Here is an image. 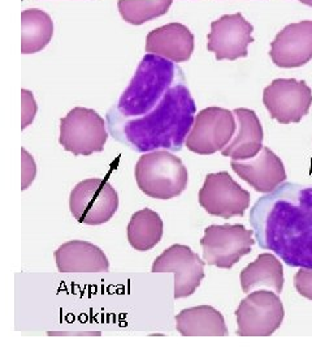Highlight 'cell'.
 Instances as JSON below:
<instances>
[{
	"instance_id": "obj_1",
	"label": "cell",
	"mask_w": 312,
	"mask_h": 352,
	"mask_svg": "<svg viewBox=\"0 0 312 352\" xmlns=\"http://www.w3.org/2000/svg\"><path fill=\"white\" fill-rule=\"evenodd\" d=\"M251 222L263 248L290 266L312 267V188L287 184L275 190L255 205Z\"/></svg>"
},
{
	"instance_id": "obj_2",
	"label": "cell",
	"mask_w": 312,
	"mask_h": 352,
	"mask_svg": "<svg viewBox=\"0 0 312 352\" xmlns=\"http://www.w3.org/2000/svg\"><path fill=\"white\" fill-rule=\"evenodd\" d=\"M197 106L185 82L175 84L159 104L139 118H124L115 109L107 115L115 139L139 153L159 148L178 151L193 128Z\"/></svg>"
},
{
	"instance_id": "obj_3",
	"label": "cell",
	"mask_w": 312,
	"mask_h": 352,
	"mask_svg": "<svg viewBox=\"0 0 312 352\" xmlns=\"http://www.w3.org/2000/svg\"><path fill=\"white\" fill-rule=\"evenodd\" d=\"M180 75L182 72L173 62L146 54L115 110L124 118H139L150 113L175 85Z\"/></svg>"
},
{
	"instance_id": "obj_4",
	"label": "cell",
	"mask_w": 312,
	"mask_h": 352,
	"mask_svg": "<svg viewBox=\"0 0 312 352\" xmlns=\"http://www.w3.org/2000/svg\"><path fill=\"white\" fill-rule=\"evenodd\" d=\"M134 176L138 188L156 200H171L180 196L189 182L185 164L167 151H150L139 157Z\"/></svg>"
},
{
	"instance_id": "obj_5",
	"label": "cell",
	"mask_w": 312,
	"mask_h": 352,
	"mask_svg": "<svg viewBox=\"0 0 312 352\" xmlns=\"http://www.w3.org/2000/svg\"><path fill=\"white\" fill-rule=\"evenodd\" d=\"M69 209L77 222L99 226L112 219L119 209V196L107 180L91 177L72 189Z\"/></svg>"
},
{
	"instance_id": "obj_6",
	"label": "cell",
	"mask_w": 312,
	"mask_h": 352,
	"mask_svg": "<svg viewBox=\"0 0 312 352\" xmlns=\"http://www.w3.org/2000/svg\"><path fill=\"white\" fill-rule=\"evenodd\" d=\"M107 140L106 122L93 109L75 107L60 120L59 142L75 157L99 153L104 149Z\"/></svg>"
},
{
	"instance_id": "obj_7",
	"label": "cell",
	"mask_w": 312,
	"mask_h": 352,
	"mask_svg": "<svg viewBox=\"0 0 312 352\" xmlns=\"http://www.w3.org/2000/svg\"><path fill=\"white\" fill-rule=\"evenodd\" d=\"M284 305L278 294L271 291H252L239 302L237 336L239 337H269L284 321Z\"/></svg>"
},
{
	"instance_id": "obj_8",
	"label": "cell",
	"mask_w": 312,
	"mask_h": 352,
	"mask_svg": "<svg viewBox=\"0 0 312 352\" xmlns=\"http://www.w3.org/2000/svg\"><path fill=\"white\" fill-rule=\"evenodd\" d=\"M252 234L254 230H248L243 225L207 227L200 239L204 261L219 269L233 267L251 252L255 244Z\"/></svg>"
},
{
	"instance_id": "obj_9",
	"label": "cell",
	"mask_w": 312,
	"mask_h": 352,
	"mask_svg": "<svg viewBox=\"0 0 312 352\" xmlns=\"http://www.w3.org/2000/svg\"><path fill=\"white\" fill-rule=\"evenodd\" d=\"M235 113L221 107H207L195 115L187 136V149L200 155H211L223 151L236 132Z\"/></svg>"
},
{
	"instance_id": "obj_10",
	"label": "cell",
	"mask_w": 312,
	"mask_h": 352,
	"mask_svg": "<svg viewBox=\"0 0 312 352\" xmlns=\"http://www.w3.org/2000/svg\"><path fill=\"white\" fill-rule=\"evenodd\" d=\"M263 103L280 124L300 123L312 104V90L306 81L276 78L263 91Z\"/></svg>"
},
{
	"instance_id": "obj_11",
	"label": "cell",
	"mask_w": 312,
	"mask_h": 352,
	"mask_svg": "<svg viewBox=\"0 0 312 352\" xmlns=\"http://www.w3.org/2000/svg\"><path fill=\"white\" fill-rule=\"evenodd\" d=\"M250 199L249 190L242 188L226 171L206 176L198 195L200 205L207 213L224 219L243 217Z\"/></svg>"
},
{
	"instance_id": "obj_12",
	"label": "cell",
	"mask_w": 312,
	"mask_h": 352,
	"mask_svg": "<svg viewBox=\"0 0 312 352\" xmlns=\"http://www.w3.org/2000/svg\"><path fill=\"white\" fill-rule=\"evenodd\" d=\"M204 264L190 247L173 244L154 261L152 273H175V299L191 296L204 278Z\"/></svg>"
},
{
	"instance_id": "obj_13",
	"label": "cell",
	"mask_w": 312,
	"mask_h": 352,
	"mask_svg": "<svg viewBox=\"0 0 312 352\" xmlns=\"http://www.w3.org/2000/svg\"><path fill=\"white\" fill-rule=\"evenodd\" d=\"M254 26L241 14H224L211 23L207 49L215 54L216 60H237L249 55Z\"/></svg>"
},
{
	"instance_id": "obj_14",
	"label": "cell",
	"mask_w": 312,
	"mask_h": 352,
	"mask_svg": "<svg viewBox=\"0 0 312 352\" xmlns=\"http://www.w3.org/2000/svg\"><path fill=\"white\" fill-rule=\"evenodd\" d=\"M269 56L280 68H298L312 59V21L285 26L271 43Z\"/></svg>"
},
{
	"instance_id": "obj_15",
	"label": "cell",
	"mask_w": 312,
	"mask_h": 352,
	"mask_svg": "<svg viewBox=\"0 0 312 352\" xmlns=\"http://www.w3.org/2000/svg\"><path fill=\"white\" fill-rule=\"evenodd\" d=\"M232 168L242 180L259 193H272L287 180L283 161L269 148L248 161H232Z\"/></svg>"
},
{
	"instance_id": "obj_16",
	"label": "cell",
	"mask_w": 312,
	"mask_h": 352,
	"mask_svg": "<svg viewBox=\"0 0 312 352\" xmlns=\"http://www.w3.org/2000/svg\"><path fill=\"white\" fill-rule=\"evenodd\" d=\"M146 52L159 55L173 63L187 62L194 52V34L180 23L156 28L147 34Z\"/></svg>"
},
{
	"instance_id": "obj_17",
	"label": "cell",
	"mask_w": 312,
	"mask_h": 352,
	"mask_svg": "<svg viewBox=\"0 0 312 352\" xmlns=\"http://www.w3.org/2000/svg\"><path fill=\"white\" fill-rule=\"evenodd\" d=\"M55 261L60 273H106L110 261L99 247L84 241L71 240L55 251Z\"/></svg>"
},
{
	"instance_id": "obj_18",
	"label": "cell",
	"mask_w": 312,
	"mask_h": 352,
	"mask_svg": "<svg viewBox=\"0 0 312 352\" xmlns=\"http://www.w3.org/2000/svg\"><path fill=\"white\" fill-rule=\"evenodd\" d=\"M233 113L237 118V135L221 153L232 161H248L263 149V126L258 115L250 109H236Z\"/></svg>"
},
{
	"instance_id": "obj_19",
	"label": "cell",
	"mask_w": 312,
	"mask_h": 352,
	"mask_svg": "<svg viewBox=\"0 0 312 352\" xmlns=\"http://www.w3.org/2000/svg\"><path fill=\"white\" fill-rule=\"evenodd\" d=\"M176 329L184 337H226L224 316L210 305L182 309L176 316Z\"/></svg>"
},
{
	"instance_id": "obj_20",
	"label": "cell",
	"mask_w": 312,
	"mask_h": 352,
	"mask_svg": "<svg viewBox=\"0 0 312 352\" xmlns=\"http://www.w3.org/2000/svg\"><path fill=\"white\" fill-rule=\"evenodd\" d=\"M241 286L250 294L255 289L267 287L281 294L284 289V269L281 261L271 253H262L254 263L241 272Z\"/></svg>"
},
{
	"instance_id": "obj_21",
	"label": "cell",
	"mask_w": 312,
	"mask_h": 352,
	"mask_svg": "<svg viewBox=\"0 0 312 352\" xmlns=\"http://www.w3.org/2000/svg\"><path fill=\"white\" fill-rule=\"evenodd\" d=\"M53 37V21L50 14L29 8L21 13V54L30 55L43 50Z\"/></svg>"
},
{
	"instance_id": "obj_22",
	"label": "cell",
	"mask_w": 312,
	"mask_h": 352,
	"mask_svg": "<svg viewBox=\"0 0 312 352\" xmlns=\"http://www.w3.org/2000/svg\"><path fill=\"white\" fill-rule=\"evenodd\" d=\"M126 232L129 244L136 251H150L162 240V218L149 208L138 210L132 215Z\"/></svg>"
},
{
	"instance_id": "obj_23",
	"label": "cell",
	"mask_w": 312,
	"mask_h": 352,
	"mask_svg": "<svg viewBox=\"0 0 312 352\" xmlns=\"http://www.w3.org/2000/svg\"><path fill=\"white\" fill-rule=\"evenodd\" d=\"M173 0H119L121 17L130 25H142L168 12Z\"/></svg>"
},
{
	"instance_id": "obj_24",
	"label": "cell",
	"mask_w": 312,
	"mask_h": 352,
	"mask_svg": "<svg viewBox=\"0 0 312 352\" xmlns=\"http://www.w3.org/2000/svg\"><path fill=\"white\" fill-rule=\"evenodd\" d=\"M294 286L300 295L312 300V267H300L294 277Z\"/></svg>"
},
{
	"instance_id": "obj_25",
	"label": "cell",
	"mask_w": 312,
	"mask_h": 352,
	"mask_svg": "<svg viewBox=\"0 0 312 352\" xmlns=\"http://www.w3.org/2000/svg\"><path fill=\"white\" fill-rule=\"evenodd\" d=\"M21 177H23V186L21 190H25L27 187L34 182L36 174H37V167L33 157L23 148L21 149Z\"/></svg>"
},
{
	"instance_id": "obj_26",
	"label": "cell",
	"mask_w": 312,
	"mask_h": 352,
	"mask_svg": "<svg viewBox=\"0 0 312 352\" xmlns=\"http://www.w3.org/2000/svg\"><path fill=\"white\" fill-rule=\"evenodd\" d=\"M21 98H23V126L21 129H25L26 126L33 123L34 116L37 113V104L34 101L33 93L23 89L21 90Z\"/></svg>"
},
{
	"instance_id": "obj_27",
	"label": "cell",
	"mask_w": 312,
	"mask_h": 352,
	"mask_svg": "<svg viewBox=\"0 0 312 352\" xmlns=\"http://www.w3.org/2000/svg\"><path fill=\"white\" fill-rule=\"evenodd\" d=\"M297 1H300L302 4H306L309 7H312V0H297Z\"/></svg>"
}]
</instances>
